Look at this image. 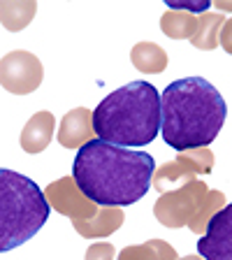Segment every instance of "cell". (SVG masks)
Instances as JSON below:
<instances>
[{"instance_id":"cell-11","label":"cell","mask_w":232,"mask_h":260,"mask_svg":"<svg viewBox=\"0 0 232 260\" xmlns=\"http://www.w3.org/2000/svg\"><path fill=\"white\" fill-rule=\"evenodd\" d=\"M54 128H56V119L51 112H38L32 114L30 121L23 125L21 130V149L26 153H40L44 151L54 137Z\"/></svg>"},{"instance_id":"cell-16","label":"cell","mask_w":232,"mask_h":260,"mask_svg":"<svg viewBox=\"0 0 232 260\" xmlns=\"http://www.w3.org/2000/svg\"><path fill=\"white\" fill-rule=\"evenodd\" d=\"M116 260H179L172 244L165 239H149L137 246H125Z\"/></svg>"},{"instance_id":"cell-12","label":"cell","mask_w":232,"mask_h":260,"mask_svg":"<svg viewBox=\"0 0 232 260\" xmlns=\"http://www.w3.org/2000/svg\"><path fill=\"white\" fill-rule=\"evenodd\" d=\"M125 221V214L121 207H100L97 214L88 221H72L75 230L86 239H95V237H107V235L116 233Z\"/></svg>"},{"instance_id":"cell-10","label":"cell","mask_w":232,"mask_h":260,"mask_svg":"<svg viewBox=\"0 0 232 260\" xmlns=\"http://www.w3.org/2000/svg\"><path fill=\"white\" fill-rule=\"evenodd\" d=\"M60 146L65 149H81L84 144H88L91 140H95L93 133V112L86 107H77L72 112H68L60 121V128L56 133Z\"/></svg>"},{"instance_id":"cell-5","label":"cell","mask_w":232,"mask_h":260,"mask_svg":"<svg viewBox=\"0 0 232 260\" xmlns=\"http://www.w3.org/2000/svg\"><path fill=\"white\" fill-rule=\"evenodd\" d=\"M207 193H209L207 184L193 179L170 193H162L153 205V214L165 228H184L195 216V211L200 209Z\"/></svg>"},{"instance_id":"cell-18","label":"cell","mask_w":232,"mask_h":260,"mask_svg":"<svg viewBox=\"0 0 232 260\" xmlns=\"http://www.w3.org/2000/svg\"><path fill=\"white\" fill-rule=\"evenodd\" d=\"M223 207H225V195H223L221 190H209V193H207V198L202 200L200 209L195 211V216L190 218L188 228L193 230V233H197V235H205L207 223H209L211 216H214L216 211H221Z\"/></svg>"},{"instance_id":"cell-2","label":"cell","mask_w":232,"mask_h":260,"mask_svg":"<svg viewBox=\"0 0 232 260\" xmlns=\"http://www.w3.org/2000/svg\"><path fill=\"white\" fill-rule=\"evenodd\" d=\"M225 116L223 95L202 77L177 79L160 93V135L174 151L207 149Z\"/></svg>"},{"instance_id":"cell-20","label":"cell","mask_w":232,"mask_h":260,"mask_svg":"<svg viewBox=\"0 0 232 260\" xmlns=\"http://www.w3.org/2000/svg\"><path fill=\"white\" fill-rule=\"evenodd\" d=\"M211 3H205V0H197V3H190V0H168V10H179V12H188V14H195L200 12L205 14L209 10Z\"/></svg>"},{"instance_id":"cell-1","label":"cell","mask_w":232,"mask_h":260,"mask_svg":"<svg viewBox=\"0 0 232 260\" xmlns=\"http://www.w3.org/2000/svg\"><path fill=\"white\" fill-rule=\"evenodd\" d=\"M153 172L151 153L130 151L97 137L81 146L72 162V179L97 207H125L142 200L151 188Z\"/></svg>"},{"instance_id":"cell-8","label":"cell","mask_w":232,"mask_h":260,"mask_svg":"<svg viewBox=\"0 0 232 260\" xmlns=\"http://www.w3.org/2000/svg\"><path fill=\"white\" fill-rule=\"evenodd\" d=\"M44 198H47L49 207L56 209L58 214L70 216L72 221H88L97 214L100 207L95 202H91L86 195L79 190L77 181L72 177H63L58 181H51V184L44 188Z\"/></svg>"},{"instance_id":"cell-22","label":"cell","mask_w":232,"mask_h":260,"mask_svg":"<svg viewBox=\"0 0 232 260\" xmlns=\"http://www.w3.org/2000/svg\"><path fill=\"white\" fill-rule=\"evenodd\" d=\"M211 5L216 7V10H223V12H232V3H227V0H216V3H211Z\"/></svg>"},{"instance_id":"cell-6","label":"cell","mask_w":232,"mask_h":260,"mask_svg":"<svg viewBox=\"0 0 232 260\" xmlns=\"http://www.w3.org/2000/svg\"><path fill=\"white\" fill-rule=\"evenodd\" d=\"M214 170V153L209 149H190V151H179L177 158L153 172V188L160 193L179 188V186L193 181L197 174H209Z\"/></svg>"},{"instance_id":"cell-9","label":"cell","mask_w":232,"mask_h":260,"mask_svg":"<svg viewBox=\"0 0 232 260\" xmlns=\"http://www.w3.org/2000/svg\"><path fill=\"white\" fill-rule=\"evenodd\" d=\"M197 255L205 260H232V202L216 211L197 239Z\"/></svg>"},{"instance_id":"cell-19","label":"cell","mask_w":232,"mask_h":260,"mask_svg":"<svg viewBox=\"0 0 232 260\" xmlns=\"http://www.w3.org/2000/svg\"><path fill=\"white\" fill-rule=\"evenodd\" d=\"M114 255H116V249H114L112 244L100 242V244H91L88 246L84 260H114Z\"/></svg>"},{"instance_id":"cell-15","label":"cell","mask_w":232,"mask_h":260,"mask_svg":"<svg viewBox=\"0 0 232 260\" xmlns=\"http://www.w3.org/2000/svg\"><path fill=\"white\" fill-rule=\"evenodd\" d=\"M223 23H225V16L218 14V12H205V14H200L197 16V30H195V35L190 38V44L202 49V51L216 49Z\"/></svg>"},{"instance_id":"cell-14","label":"cell","mask_w":232,"mask_h":260,"mask_svg":"<svg viewBox=\"0 0 232 260\" xmlns=\"http://www.w3.org/2000/svg\"><path fill=\"white\" fill-rule=\"evenodd\" d=\"M38 12V3L32 0H12V3H5L0 0V23L12 32H19L32 21V16Z\"/></svg>"},{"instance_id":"cell-21","label":"cell","mask_w":232,"mask_h":260,"mask_svg":"<svg viewBox=\"0 0 232 260\" xmlns=\"http://www.w3.org/2000/svg\"><path fill=\"white\" fill-rule=\"evenodd\" d=\"M218 44L225 49L227 54H232V19H227L221 28V35H218Z\"/></svg>"},{"instance_id":"cell-17","label":"cell","mask_w":232,"mask_h":260,"mask_svg":"<svg viewBox=\"0 0 232 260\" xmlns=\"http://www.w3.org/2000/svg\"><path fill=\"white\" fill-rule=\"evenodd\" d=\"M160 30L172 40H190L197 30V16L188 12L168 10L160 16Z\"/></svg>"},{"instance_id":"cell-23","label":"cell","mask_w":232,"mask_h":260,"mask_svg":"<svg viewBox=\"0 0 232 260\" xmlns=\"http://www.w3.org/2000/svg\"><path fill=\"white\" fill-rule=\"evenodd\" d=\"M179 260H205V258H200V255H186V258H179Z\"/></svg>"},{"instance_id":"cell-3","label":"cell","mask_w":232,"mask_h":260,"mask_svg":"<svg viewBox=\"0 0 232 260\" xmlns=\"http://www.w3.org/2000/svg\"><path fill=\"white\" fill-rule=\"evenodd\" d=\"M93 133L114 146H146L160 133V93L144 79L109 93L93 112Z\"/></svg>"},{"instance_id":"cell-4","label":"cell","mask_w":232,"mask_h":260,"mask_svg":"<svg viewBox=\"0 0 232 260\" xmlns=\"http://www.w3.org/2000/svg\"><path fill=\"white\" fill-rule=\"evenodd\" d=\"M44 190L26 174L0 168V253L26 244L49 218Z\"/></svg>"},{"instance_id":"cell-7","label":"cell","mask_w":232,"mask_h":260,"mask_svg":"<svg viewBox=\"0 0 232 260\" xmlns=\"http://www.w3.org/2000/svg\"><path fill=\"white\" fill-rule=\"evenodd\" d=\"M44 79L42 60L30 51H10L0 58V86L14 95L38 91Z\"/></svg>"},{"instance_id":"cell-13","label":"cell","mask_w":232,"mask_h":260,"mask_svg":"<svg viewBox=\"0 0 232 260\" xmlns=\"http://www.w3.org/2000/svg\"><path fill=\"white\" fill-rule=\"evenodd\" d=\"M130 60L144 75H160L168 68V54L156 42H137L130 51Z\"/></svg>"}]
</instances>
